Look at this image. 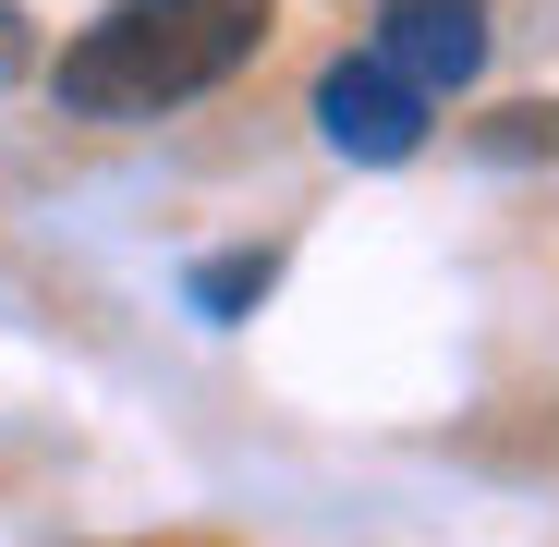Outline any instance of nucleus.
I'll return each mask as SVG.
<instances>
[{"mask_svg": "<svg viewBox=\"0 0 559 547\" xmlns=\"http://www.w3.org/2000/svg\"><path fill=\"white\" fill-rule=\"evenodd\" d=\"M267 13L280 0H110L49 61V98L73 122H170L267 49Z\"/></svg>", "mask_w": 559, "mask_h": 547, "instance_id": "obj_1", "label": "nucleus"}, {"mask_svg": "<svg viewBox=\"0 0 559 547\" xmlns=\"http://www.w3.org/2000/svg\"><path fill=\"white\" fill-rule=\"evenodd\" d=\"M426 98H414V85L378 61V49H341L329 73H317V134L341 146V158H365V170H402L414 146H426Z\"/></svg>", "mask_w": 559, "mask_h": 547, "instance_id": "obj_2", "label": "nucleus"}, {"mask_svg": "<svg viewBox=\"0 0 559 547\" xmlns=\"http://www.w3.org/2000/svg\"><path fill=\"white\" fill-rule=\"evenodd\" d=\"M378 61L414 85V98H462V85L487 73V0H402V13L378 25Z\"/></svg>", "mask_w": 559, "mask_h": 547, "instance_id": "obj_3", "label": "nucleus"}, {"mask_svg": "<svg viewBox=\"0 0 559 547\" xmlns=\"http://www.w3.org/2000/svg\"><path fill=\"white\" fill-rule=\"evenodd\" d=\"M182 293H195V317H219V329H231V317H255V305L280 293V243H231V255H207Z\"/></svg>", "mask_w": 559, "mask_h": 547, "instance_id": "obj_4", "label": "nucleus"}, {"mask_svg": "<svg viewBox=\"0 0 559 547\" xmlns=\"http://www.w3.org/2000/svg\"><path fill=\"white\" fill-rule=\"evenodd\" d=\"M475 158H499V170H535V158H559V98H511L499 122H475Z\"/></svg>", "mask_w": 559, "mask_h": 547, "instance_id": "obj_5", "label": "nucleus"}, {"mask_svg": "<svg viewBox=\"0 0 559 547\" xmlns=\"http://www.w3.org/2000/svg\"><path fill=\"white\" fill-rule=\"evenodd\" d=\"M25 73H37V25L13 13V0H0V85H25Z\"/></svg>", "mask_w": 559, "mask_h": 547, "instance_id": "obj_6", "label": "nucleus"}, {"mask_svg": "<svg viewBox=\"0 0 559 547\" xmlns=\"http://www.w3.org/2000/svg\"><path fill=\"white\" fill-rule=\"evenodd\" d=\"M390 13H402V0H390Z\"/></svg>", "mask_w": 559, "mask_h": 547, "instance_id": "obj_7", "label": "nucleus"}]
</instances>
